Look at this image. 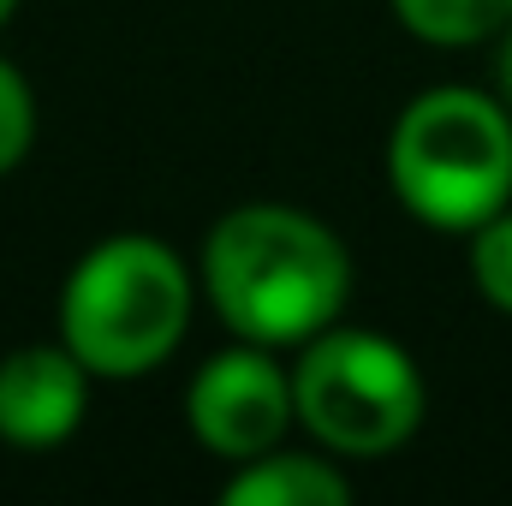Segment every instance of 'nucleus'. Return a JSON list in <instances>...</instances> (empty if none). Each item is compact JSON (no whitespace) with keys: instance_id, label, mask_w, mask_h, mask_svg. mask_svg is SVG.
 Instances as JSON below:
<instances>
[{"instance_id":"nucleus-1","label":"nucleus","mask_w":512,"mask_h":506,"mask_svg":"<svg viewBox=\"0 0 512 506\" xmlns=\"http://www.w3.org/2000/svg\"><path fill=\"white\" fill-rule=\"evenodd\" d=\"M221 322L251 346H298L334 328L352 292L346 245L304 209L251 203L221 215L203 251Z\"/></svg>"},{"instance_id":"nucleus-2","label":"nucleus","mask_w":512,"mask_h":506,"mask_svg":"<svg viewBox=\"0 0 512 506\" xmlns=\"http://www.w3.org/2000/svg\"><path fill=\"white\" fill-rule=\"evenodd\" d=\"M399 203L435 233H477L512 197V120L477 90L417 96L387 143Z\"/></svg>"},{"instance_id":"nucleus-3","label":"nucleus","mask_w":512,"mask_h":506,"mask_svg":"<svg viewBox=\"0 0 512 506\" xmlns=\"http://www.w3.org/2000/svg\"><path fill=\"white\" fill-rule=\"evenodd\" d=\"M191 322V280L185 262L161 239H108L84 256L60 298V334L90 376L126 381L185 340Z\"/></svg>"},{"instance_id":"nucleus-4","label":"nucleus","mask_w":512,"mask_h":506,"mask_svg":"<svg viewBox=\"0 0 512 506\" xmlns=\"http://www.w3.org/2000/svg\"><path fill=\"white\" fill-rule=\"evenodd\" d=\"M292 399L304 429L352 459L393 453L423 423L417 364L393 340L364 328H322L304 364L292 370Z\"/></svg>"},{"instance_id":"nucleus-5","label":"nucleus","mask_w":512,"mask_h":506,"mask_svg":"<svg viewBox=\"0 0 512 506\" xmlns=\"http://www.w3.org/2000/svg\"><path fill=\"white\" fill-rule=\"evenodd\" d=\"M185 417L197 429V441L221 459H256L268 447H280L286 423L298 417L292 376L268 358V346H239L209 358L191 393H185Z\"/></svg>"},{"instance_id":"nucleus-6","label":"nucleus","mask_w":512,"mask_h":506,"mask_svg":"<svg viewBox=\"0 0 512 506\" xmlns=\"http://www.w3.org/2000/svg\"><path fill=\"white\" fill-rule=\"evenodd\" d=\"M90 370L72 346H18L0 358V435L12 447H54L84 417Z\"/></svg>"},{"instance_id":"nucleus-7","label":"nucleus","mask_w":512,"mask_h":506,"mask_svg":"<svg viewBox=\"0 0 512 506\" xmlns=\"http://www.w3.org/2000/svg\"><path fill=\"white\" fill-rule=\"evenodd\" d=\"M221 501L227 506H340L352 501V483L334 465L310 459V453H274L268 447L239 477H227Z\"/></svg>"},{"instance_id":"nucleus-8","label":"nucleus","mask_w":512,"mask_h":506,"mask_svg":"<svg viewBox=\"0 0 512 506\" xmlns=\"http://www.w3.org/2000/svg\"><path fill=\"white\" fill-rule=\"evenodd\" d=\"M399 24L435 48H471L512 24V0H393Z\"/></svg>"},{"instance_id":"nucleus-9","label":"nucleus","mask_w":512,"mask_h":506,"mask_svg":"<svg viewBox=\"0 0 512 506\" xmlns=\"http://www.w3.org/2000/svg\"><path fill=\"white\" fill-rule=\"evenodd\" d=\"M471 274H477V292L512 316V215H489L477 233H471Z\"/></svg>"},{"instance_id":"nucleus-10","label":"nucleus","mask_w":512,"mask_h":506,"mask_svg":"<svg viewBox=\"0 0 512 506\" xmlns=\"http://www.w3.org/2000/svg\"><path fill=\"white\" fill-rule=\"evenodd\" d=\"M30 137H36V102H30V84L18 78V66L0 60V173H12V167L30 155Z\"/></svg>"},{"instance_id":"nucleus-11","label":"nucleus","mask_w":512,"mask_h":506,"mask_svg":"<svg viewBox=\"0 0 512 506\" xmlns=\"http://www.w3.org/2000/svg\"><path fill=\"white\" fill-rule=\"evenodd\" d=\"M501 90H507V108H512V24H507V48H501Z\"/></svg>"},{"instance_id":"nucleus-12","label":"nucleus","mask_w":512,"mask_h":506,"mask_svg":"<svg viewBox=\"0 0 512 506\" xmlns=\"http://www.w3.org/2000/svg\"><path fill=\"white\" fill-rule=\"evenodd\" d=\"M12 6H18V0H0V24H6V18H12Z\"/></svg>"}]
</instances>
